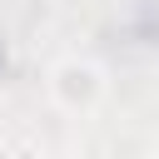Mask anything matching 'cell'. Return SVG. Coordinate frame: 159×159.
<instances>
[{"mask_svg":"<svg viewBox=\"0 0 159 159\" xmlns=\"http://www.w3.org/2000/svg\"><path fill=\"white\" fill-rule=\"evenodd\" d=\"M104 70L99 65H89V60H60L55 70H50V99L60 104V109H70V114H84V109H94L99 99H104Z\"/></svg>","mask_w":159,"mask_h":159,"instance_id":"cell-1","label":"cell"},{"mask_svg":"<svg viewBox=\"0 0 159 159\" xmlns=\"http://www.w3.org/2000/svg\"><path fill=\"white\" fill-rule=\"evenodd\" d=\"M154 159H159V154H154Z\"/></svg>","mask_w":159,"mask_h":159,"instance_id":"cell-2","label":"cell"}]
</instances>
